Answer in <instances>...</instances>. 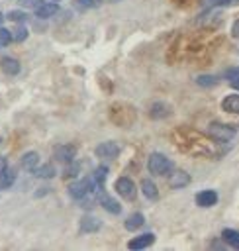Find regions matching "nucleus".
I'll return each mask as SVG.
<instances>
[{
  "label": "nucleus",
  "mask_w": 239,
  "mask_h": 251,
  "mask_svg": "<svg viewBox=\"0 0 239 251\" xmlns=\"http://www.w3.org/2000/svg\"><path fill=\"white\" fill-rule=\"evenodd\" d=\"M172 161L167 157V155H163V153H151L149 155V159H147V169H149V173L151 175H155V176H165V175H168L170 171H172Z\"/></svg>",
  "instance_id": "nucleus-1"
},
{
  "label": "nucleus",
  "mask_w": 239,
  "mask_h": 251,
  "mask_svg": "<svg viewBox=\"0 0 239 251\" xmlns=\"http://www.w3.org/2000/svg\"><path fill=\"white\" fill-rule=\"evenodd\" d=\"M206 133H208L212 139H215V141H219V143H225V141L233 139L237 131H235V127H231V126H225V124H217V122H214V124H210V126H208Z\"/></svg>",
  "instance_id": "nucleus-2"
},
{
  "label": "nucleus",
  "mask_w": 239,
  "mask_h": 251,
  "mask_svg": "<svg viewBox=\"0 0 239 251\" xmlns=\"http://www.w3.org/2000/svg\"><path fill=\"white\" fill-rule=\"evenodd\" d=\"M94 188H96L94 178H92V176H86V178H80V180L72 182V184L69 186V194H71L74 200H82V198H86Z\"/></svg>",
  "instance_id": "nucleus-3"
},
{
  "label": "nucleus",
  "mask_w": 239,
  "mask_h": 251,
  "mask_svg": "<svg viewBox=\"0 0 239 251\" xmlns=\"http://www.w3.org/2000/svg\"><path fill=\"white\" fill-rule=\"evenodd\" d=\"M116 192L125 200H133L135 194H137V188H135V182L129 176H120L116 180Z\"/></svg>",
  "instance_id": "nucleus-4"
},
{
  "label": "nucleus",
  "mask_w": 239,
  "mask_h": 251,
  "mask_svg": "<svg viewBox=\"0 0 239 251\" xmlns=\"http://www.w3.org/2000/svg\"><path fill=\"white\" fill-rule=\"evenodd\" d=\"M98 202L102 204L104 210H108L110 214H120L121 212V206L118 200H114L110 194L104 192V186H98Z\"/></svg>",
  "instance_id": "nucleus-5"
},
{
  "label": "nucleus",
  "mask_w": 239,
  "mask_h": 251,
  "mask_svg": "<svg viewBox=\"0 0 239 251\" xmlns=\"http://www.w3.org/2000/svg\"><path fill=\"white\" fill-rule=\"evenodd\" d=\"M96 155L100 159H116L120 155V147L114 141H104V143H100L96 147Z\"/></svg>",
  "instance_id": "nucleus-6"
},
{
  "label": "nucleus",
  "mask_w": 239,
  "mask_h": 251,
  "mask_svg": "<svg viewBox=\"0 0 239 251\" xmlns=\"http://www.w3.org/2000/svg\"><path fill=\"white\" fill-rule=\"evenodd\" d=\"M74 155H76V147H74V145H71V143L59 145V147L55 149V159H57V161H61V163H72Z\"/></svg>",
  "instance_id": "nucleus-7"
},
{
  "label": "nucleus",
  "mask_w": 239,
  "mask_h": 251,
  "mask_svg": "<svg viewBox=\"0 0 239 251\" xmlns=\"http://www.w3.org/2000/svg\"><path fill=\"white\" fill-rule=\"evenodd\" d=\"M196 204L200 208H212L217 204V192L215 190H200L196 194Z\"/></svg>",
  "instance_id": "nucleus-8"
},
{
  "label": "nucleus",
  "mask_w": 239,
  "mask_h": 251,
  "mask_svg": "<svg viewBox=\"0 0 239 251\" xmlns=\"http://www.w3.org/2000/svg\"><path fill=\"white\" fill-rule=\"evenodd\" d=\"M190 184V175L186 171H174L170 176H168V186L170 188H184Z\"/></svg>",
  "instance_id": "nucleus-9"
},
{
  "label": "nucleus",
  "mask_w": 239,
  "mask_h": 251,
  "mask_svg": "<svg viewBox=\"0 0 239 251\" xmlns=\"http://www.w3.org/2000/svg\"><path fill=\"white\" fill-rule=\"evenodd\" d=\"M149 116L153 120H163V118H168L170 116V106L167 102H153L151 108H149Z\"/></svg>",
  "instance_id": "nucleus-10"
},
{
  "label": "nucleus",
  "mask_w": 239,
  "mask_h": 251,
  "mask_svg": "<svg viewBox=\"0 0 239 251\" xmlns=\"http://www.w3.org/2000/svg\"><path fill=\"white\" fill-rule=\"evenodd\" d=\"M153 241H155V235H153V233H143V235L133 237V239L127 243V247H129V249H145V247L153 245Z\"/></svg>",
  "instance_id": "nucleus-11"
},
{
  "label": "nucleus",
  "mask_w": 239,
  "mask_h": 251,
  "mask_svg": "<svg viewBox=\"0 0 239 251\" xmlns=\"http://www.w3.org/2000/svg\"><path fill=\"white\" fill-rule=\"evenodd\" d=\"M100 226H102V222L96 216H84L80 220V231H84V233H94L100 229Z\"/></svg>",
  "instance_id": "nucleus-12"
},
{
  "label": "nucleus",
  "mask_w": 239,
  "mask_h": 251,
  "mask_svg": "<svg viewBox=\"0 0 239 251\" xmlns=\"http://www.w3.org/2000/svg\"><path fill=\"white\" fill-rule=\"evenodd\" d=\"M221 110L227 114H239V94H227L221 100Z\"/></svg>",
  "instance_id": "nucleus-13"
},
{
  "label": "nucleus",
  "mask_w": 239,
  "mask_h": 251,
  "mask_svg": "<svg viewBox=\"0 0 239 251\" xmlns=\"http://www.w3.org/2000/svg\"><path fill=\"white\" fill-rule=\"evenodd\" d=\"M14 180H16V173H14V169H10V167H2L0 169V190H6V188H10L12 184H14Z\"/></svg>",
  "instance_id": "nucleus-14"
},
{
  "label": "nucleus",
  "mask_w": 239,
  "mask_h": 251,
  "mask_svg": "<svg viewBox=\"0 0 239 251\" xmlns=\"http://www.w3.org/2000/svg\"><path fill=\"white\" fill-rule=\"evenodd\" d=\"M141 192L149 200H157V196H159V188H157V184L151 178H143L141 180Z\"/></svg>",
  "instance_id": "nucleus-15"
},
{
  "label": "nucleus",
  "mask_w": 239,
  "mask_h": 251,
  "mask_svg": "<svg viewBox=\"0 0 239 251\" xmlns=\"http://www.w3.org/2000/svg\"><path fill=\"white\" fill-rule=\"evenodd\" d=\"M57 10H59V6L55 4V2H49V4H39L37 8H35V16L37 18H41V20H45V18H51L53 14H57Z\"/></svg>",
  "instance_id": "nucleus-16"
},
{
  "label": "nucleus",
  "mask_w": 239,
  "mask_h": 251,
  "mask_svg": "<svg viewBox=\"0 0 239 251\" xmlns=\"http://www.w3.org/2000/svg\"><path fill=\"white\" fill-rule=\"evenodd\" d=\"M0 67H2V71H4L8 76H12V75H18V73H20V63H18L14 57H2Z\"/></svg>",
  "instance_id": "nucleus-17"
},
{
  "label": "nucleus",
  "mask_w": 239,
  "mask_h": 251,
  "mask_svg": "<svg viewBox=\"0 0 239 251\" xmlns=\"http://www.w3.org/2000/svg\"><path fill=\"white\" fill-rule=\"evenodd\" d=\"M221 239H223L227 245H231L233 249H239V231H237V229L225 227V229L221 231Z\"/></svg>",
  "instance_id": "nucleus-18"
},
{
  "label": "nucleus",
  "mask_w": 239,
  "mask_h": 251,
  "mask_svg": "<svg viewBox=\"0 0 239 251\" xmlns=\"http://www.w3.org/2000/svg\"><path fill=\"white\" fill-rule=\"evenodd\" d=\"M37 163H39V155H37L35 151H27V153H24V157H22V169H25V171H33V169L37 167Z\"/></svg>",
  "instance_id": "nucleus-19"
},
{
  "label": "nucleus",
  "mask_w": 239,
  "mask_h": 251,
  "mask_svg": "<svg viewBox=\"0 0 239 251\" xmlns=\"http://www.w3.org/2000/svg\"><path fill=\"white\" fill-rule=\"evenodd\" d=\"M143 224H145V216H143L141 212H135V214H131V216L125 220V229L135 231V229H139Z\"/></svg>",
  "instance_id": "nucleus-20"
},
{
  "label": "nucleus",
  "mask_w": 239,
  "mask_h": 251,
  "mask_svg": "<svg viewBox=\"0 0 239 251\" xmlns=\"http://www.w3.org/2000/svg\"><path fill=\"white\" fill-rule=\"evenodd\" d=\"M196 82H198V86H202V88H212V86L219 84V76H215V75H200V76L196 78Z\"/></svg>",
  "instance_id": "nucleus-21"
},
{
  "label": "nucleus",
  "mask_w": 239,
  "mask_h": 251,
  "mask_svg": "<svg viewBox=\"0 0 239 251\" xmlns=\"http://www.w3.org/2000/svg\"><path fill=\"white\" fill-rule=\"evenodd\" d=\"M31 173L39 178H51V176H55V167L53 165H43V167H35Z\"/></svg>",
  "instance_id": "nucleus-22"
},
{
  "label": "nucleus",
  "mask_w": 239,
  "mask_h": 251,
  "mask_svg": "<svg viewBox=\"0 0 239 251\" xmlns=\"http://www.w3.org/2000/svg\"><path fill=\"white\" fill-rule=\"evenodd\" d=\"M106 175H108V169H106V167H98V169L94 171V175H92V178H94V182H96V186H104V180H106Z\"/></svg>",
  "instance_id": "nucleus-23"
},
{
  "label": "nucleus",
  "mask_w": 239,
  "mask_h": 251,
  "mask_svg": "<svg viewBox=\"0 0 239 251\" xmlns=\"http://www.w3.org/2000/svg\"><path fill=\"white\" fill-rule=\"evenodd\" d=\"M6 18L10 22H24V20H27V14L25 12H20V10H10Z\"/></svg>",
  "instance_id": "nucleus-24"
},
{
  "label": "nucleus",
  "mask_w": 239,
  "mask_h": 251,
  "mask_svg": "<svg viewBox=\"0 0 239 251\" xmlns=\"http://www.w3.org/2000/svg\"><path fill=\"white\" fill-rule=\"evenodd\" d=\"M10 41H12V33H10L8 29L0 27V49H2V47H6Z\"/></svg>",
  "instance_id": "nucleus-25"
},
{
  "label": "nucleus",
  "mask_w": 239,
  "mask_h": 251,
  "mask_svg": "<svg viewBox=\"0 0 239 251\" xmlns=\"http://www.w3.org/2000/svg\"><path fill=\"white\" fill-rule=\"evenodd\" d=\"M25 37H27V29H25V27H18V29L14 31V35H12L14 41H24Z\"/></svg>",
  "instance_id": "nucleus-26"
},
{
  "label": "nucleus",
  "mask_w": 239,
  "mask_h": 251,
  "mask_svg": "<svg viewBox=\"0 0 239 251\" xmlns=\"http://www.w3.org/2000/svg\"><path fill=\"white\" fill-rule=\"evenodd\" d=\"M237 76H239V67L225 71V78H227V80H233V78H237Z\"/></svg>",
  "instance_id": "nucleus-27"
},
{
  "label": "nucleus",
  "mask_w": 239,
  "mask_h": 251,
  "mask_svg": "<svg viewBox=\"0 0 239 251\" xmlns=\"http://www.w3.org/2000/svg\"><path fill=\"white\" fill-rule=\"evenodd\" d=\"M102 0H78V4L80 6H86V8H94V6H98Z\"/></svg>",
  "instance_id": "nucleus-28"
},
{
  "label": "nucleus",
  "mask_w": 239,
  "mask_h": 251,
  "mask_svg": "<svg viewBox=\"0 0 239 251\" xmlns=\"http://www.w3.org/2000/svg\"><path fill=\"white\" fill-rule=\"evenodd\" d=\"M76 171H78V167L74 165V167H69L67 171H65V176H74L76 175Z\"/></svg>",
  "instance_id": "nucleus-29"
},
{
  "label": "nucleus",
  "mask_w": 239,
  "mask_h": 251,
  "mask_svg": "<svg viewBox=\"0 0 239 251\" xmlns=\"http://www.w3.org/2000/svg\"><path fill=\"white\" fill-rule=\"evenodd\" d=\"M231 33H233V37H239V20L233 24V27H231Z\"/></svg>",
  "instance_id": "nucleus-30"
},
{
  "label": "nucleus",
  "mask_w": 239,
  "mask_h": 251,
  "mask_svg": "<svg viewBox=\"0 0 239 251\" xmlns=\"http://www.w3.org/2000/svg\"><path fill=\"white\" fill-rule=\"evenodd\" d=\"M208 6H214V4H227L229 0H204Z\"/></svg>",
  "instance_id": "nucleus-31"
},
{
  "label": "nucleus",
  "mask_w": 239,
  "mask_h": 251,
  "mask_svg": "<svg viewBox=\"0 0 239 251\" xmlns=\"http://www.w3.org/2000/svg\"><path fill=\"white\" fill-rule=\"evenodd\" d=\"M24 4H25V6H35V8H37V6L41 4V0H25Z\"/></svg>",
  "instance_id": "nucleus-32"
},
{
  "label": "nucleus",
  "mask_w": 239,
  "mask_h": 251,
  "mask_svg": "<svg viewBox=\"0 0 239 251\" xmlns=\"http://www.w3.org/2000/svg\"><path fill=\"white\" fill-rule=\"evenodd\" d=\"M229 84H231L235 90H239V76H237V78H233V80H229Z\"/></svg>",
  "instance_id": "nucleus-33"
},
{
  "label": "nucleus",
  "mask_w": 239,
  "mask_h": 251,
  "mask_svg": "<svg viewBox=\"0 0 239 251\" xmlns=\"http://www.w3.org/2000/svg\"><path fill=\"white\" fill-rule=\"evenodd\" d=\"M2 22H4V16H2V14H0V25H2Z\"/></svg>",
  "instance_id": "nucleus-34"
},
{
  "label": "nucleus",
  "mask_w": 239,
  "mask_h": 251,
  "mask_svg": "<svg viewBox=\"0 0 239 251\" xmlns=\"http://www.w3.org/2000/svg\"><path fill=\"white\" fill-rule=\"evenodd\" d=\"M53 2H61V0H53Z\"/></svg>",
  "instance_id": "nucleus-35"
},
{
  "label": "nucleus",
  "mask_w": 239,
  "mask_h": 251,
  "mask_svg": "<svg viewBox=\"0 0 239 251\" xmlns=\"http://www.w3.org/2000/svg\"><path fill=\"white\" fill-rule=\"evenodd\" d=\"M114 2H118V0H114Z\"/></svg>",
  "instance_id": "nucleus-36"
}]
</instances>
